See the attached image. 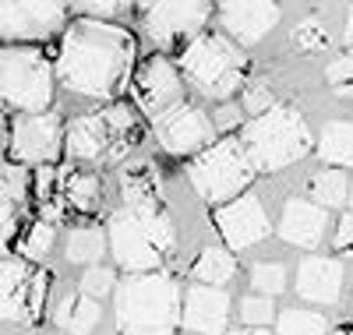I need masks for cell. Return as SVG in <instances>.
I'll list each match as a JSON object with an SVG mask.
<instances>
[{"mask_svg": "<svg viewBox=\"0 0 353 335\" xmlns=\"http://www.w3.org/2000/svg\"><path fill=\"white\" fill-rule=\"evenodd\" d=\"M251 286L258 290V296H279L283 290H286V268L283 265H269V261H261V265H254L251 268Z\"/></svg>", "mask_w": 353, "mask_h": 335, "instance_id": "cell-30", "label": "cell"}, {"mask_svg": "<svg viewBox=\"0 0 353 335\" xmlns=\"http://www.w3.org/2000/svg\"><path fill=\"white\" fill-rule=\"evenodd\" d=\"M321 163H332L336 170H353V124L350 120H332L318 138Z\"/></svg>", "mask_w": 353, "mask_h": 335, "instance_id": "cell-23", "label": "cell"}, {"mask_svg": "<svg viewBox=\"0 0 353 335\" xmlns=\"http://www.w3.org/2000/svg\"><path fill=\"white\" fill-rule=\"evenodd\" d=\"M134 36L113 21H74L57 50V78L68 92L88 99H110L117 96L131 78L134 64Z\"/></svg>", "mask_w": 353, "mask_h": 335, "instance_id": "cell-1", "label": "cell"}, {"mask_svg": "<svg viewBox=\"0 0 353 335\" xmlns=\"http://www.w3.org/2000/svg\"><path fill=\"white\" fill-rule=\"evenodd\" d=\"M64 124L53 110L46 113H21L11 124V159L14 163H39L50 166L61 156L64 145Z\"/></svg>", "mask_w": 353, "mask_h": 335, "instance_id": "cell-8", "label": "cell"}, {"mask_svg": "<svg viewBox=\"0 0 353 335\" xmlns=\"http://www.w3.org/2000/svg\"><path fill=\"white\" fill-rule=\"evenodd\" d=\"M53 236H57V230H53V223H36L32 230L25 233V240H21V254L25 258H46V251L53 247Z\"/></svg>", "mask_w": 353, "mask_h": 335, "instance_id": "cell-32", "label": "cell"}, {"mask_svg": "<svg viewBox=\"0 0 353 335\" xmlns=\"http://www.w3.org/2000/svg\"><path fill=\"white\" fill-rule=\"evenodd\" d=\"M276 335H329V321H325V314H318V311L293 307V311L279 314Z\"/></svg>", "mask_w": 353, "mask_h": 335, "instance_id": "cell-27", "label": "cell"}, {"mask_svg": "<svg viewBox=\"0 0 353 335\" xmlns=\"http://www.w3.org/2000/svg\"><path fill=\"white\" fill-rule=\"evenodd\" d=\"M346 46L353 50V8H350V18H346Z\"/></svg>", "mask_w": 353, "mask_h": 335, "instance_id": "cell-41", "label": "cell"}, {"mask_svg": "<svg viewBox=\"0 0 353 335\" xmlns=\"http://www.w3.org/2000/svg\"><path fill=\"white\" fill-rule=\"evenodd\" d=\"M254 173L258 170L248 156V148L241 145V138H223V141L209 145L205 152H198L194 163L188 166L194 191L212 205L237 201L241 191L254 180Z\"/></svg>", "mask_w": 353, "mask_h": 335, "instance_id": "cell-7", "label": "cell"}, {"mask_svg": "<svg viewBox=\"0 0 353 335\" xmlns=\"http://www.w3.org/2000/svg\"><path fill=\"white\" fill-rule=\"evenodd\" d=\"M53 321L61 325L68 335H85V332H92L103 321V307H99V300L85 296V293H68L61 303H57Z\"/></svg>", "mask_w": 353, "mask_h": 335, "instance_id": "cell-22", "label": "cell"}, {"mask_svg": "<svg viewBox=\"0 0 353 335\" xmlns=\"http://www.w3.org/2000/svg\"><path fill=\"white\" fill-rule=\"evenodd\" d=\"M121 194H124V208L128 212H159V187H156V176L149 170L145 159H131L124 170H121Z\"/></svg>", "mask_w": 353, "mask_h": 335, "instance_id": "cell-20", "label": "cell"}, {"mask_svg": "<svg viewBox=\"0 0 353 335\" xmlns=\"http://www.w3.org/2000/svg\"><path fill=\"white\" fill-rule=\"evenodd\" d=\"M336 335H353V328H339V332H336Z\"/></svg>", "mask_w": 353, "mask_h": 335, "instance_id": "cell-43", "label": "cell"}, {"mask_svg": "<svg viewBox=\"0 0 353 335\" xmlns=\"http://www.w3.org/2000/svg\"><path fill=\"white\" fill-rule=\"evenodd\" d=\"M134 99L156 124L184 106V81L166 57H149L134 74Z\"/></svg>", "mask_w": 353, "mask_h": 335, "instance_id": "cell-9", "label": "cell"}, {"mask_svg": "<svg viewBox=\"0 0 353 335\" xmlns=\"http://www.w3.org/2000/svg\"><path fill=\"white\" fill-rule=\"evenodd\" d=\"M297 293L307 303H339L343 296V265L336 258H304L297 268Z\"/></svg>", "mask_w": 353, "mask_h": 335, "instance_id": "cell-17", "label": "cell"}, {"mask_svg": "<svg viewBox=\"0 0 353 335\" xmlns=\"http://www.w3.org/2000/svg\"><path fill=\"white\" fill-rule=\"evenodd\" d=\"M181 321L191 335H223L230 325V296L212 286H191L184 293Z\"/></svg>", "mask_w": 353, "mask_h": 335, "instance_id": "cell-16", "label": "cell"}, {"mask_svg": "<svg viewBox=\"0 0 353 335\" xmlns=\"http://www.w3.org/2000/svg\"><path fill=\"white\" fill-rule=\"evenodd\" d=\"M311 194H314V205H321V208H339L350 201V180L336 166L318 170L311 176Z\"/></svg>", "mask_w": 353, "mask_h": 335, "instance_id": "cell-25", "label": "cell"}, {"mask_svg": "<svg viewBox=\"0 0 353 335\" xmlns=\"http://www.w3.org/2000/svg\"><path fill=\"white\" fill-rule=\"evenodd\" d=\"M233 335H269V332H261V328H248V332H233Z\"/></svg>", "mask_w": 353, "mask_h": 335, "instance_id": "cell-42", "label": "cell"}, {"mask_svg": "<svg viewBox=\"0 0 353 335\" xmlns=\"http://www.w3.org/2000/svg\"><path fill=\"white\" fill-rule=\"evenodd\" d=\"M212 131H216L212 120L205 116L198 106H188V103L156 124V138H159V145L170 152V156H191V152H198V148L205 152L209 145H216Z\"/></svg>", "mask_w": 353, "mask_h": 335, "instance_id": "cell-13", "label": "cell"}, {"mask_svg": "<svg viewBox=\"0 0 353 335\" xmlns=\"http://www.w3.org/2000/svg\"><path fill=\"white\" fill-rule=\"evenodd\" d=\"M46 286H50L46 272H39V276L32 279V300H28V321H36V318H39V311H43V300H46Z\"/></svg>", "mask_w": 353, "mask_h": 335, "instance_id": "cell-38", "label": "cell"}, {"mask_svg": "<svg viewBox=\"0 0 353 335\" xmlns=\"http://www.w3.org/2000/svg\"><path fill=\"white\" fill-rule=\"evenodd\" d=\"M212 124H216L219 131L237 128V124H241V106H223V110L216 113V120H212Z\"/></svg>", "mask_w": 353, "mask_h": 335, "instance_id": "cell-40", "label": "cell"}, {"mask_svg": "<svg viewBox=\"0 0 353 335\" xmlns=\"http://www.w3.org/2000/svg\"><path fill=\"white\" fill-rule=\"evenodd\" d=\"M110 290H113V272H110V268H103V265L88 268L85 276H81V293H85V296L99 300V296H106Z\"/></svg>", "mask_w": 353, "mask_h": 335, "instance_id": "cell-33", "label": "cell"}, {"mask_svg": "<svg viewBox=\"0 0 353 335\" xmlns=\"http://www.w3.org/2000/svg\"><path fill=\"white\" fill-rule=\"evenodd\" d=\"M53 99V64L36 46H0V106L46 113Z\"/></svg>", "mask_w": 353, "mask_h": 335, "instance_id": "cell-6", "label": "cell"}, {"mask_svg": "<svg viewBox=\"0 0 353 335\" xmlns=\"http://www.w3.org/2000/svg\"><path fill=\"white\" fill-rule=\"evenodd\" d=\"M216 226L223 233V240L230 243V247H254V243H261L265 236H269V216H265V208L254 194H241L237 201H230L216 212Z\"/></svg>", "mask_w": 353, "mask_h": 335, "instance_id": "cell-14", "label": "cell"}, {"mask_svg": "<svg viewBox=\"0 0 353 335\" xmlns=\"http://www.w3.org/2000/svg\"><path fill=\"white\" fill-rule=\"evenodd\" d=\"M241 145L248 148L254 170L276 173V170H286L290 163L307 156L311 152V131L304 124V116L293 106H272L269 113L254 116L244 128Z\"/></svg>", "mask_w": 353, "mask_h": 335, "instance_id": "cell-4", "label": "cell"}, {"mask_svg": "<svg viewBox=\"0 0 353 335\" xmlns=\"http://www.w3.org/2000/svg\"><path fill=\"white\" fill-rule=\"evenodd\" d=\"M103 251H106V236H103V230L81 226V230H71V233H68V247H64V254H68L71 265H92V268H96V261L103 258Z\"/></svg>", "mask_w": 353, "mask_h": 335, "instance_id": "cell-26", "label": "cell"}, {"mask_svg": "<svg viewBox=\"0 0 353 335\" xmlns=\"http://www.w3.org/2000/svg\"><path fill=\"white\" fill-rule=\"evenodd\" d=\"M219 21L237 46H251L276 28L279 8L269 4V0H230V4L219 8Z\"/></svg>", "mask_w": 353, "mask_h": 335, "instance_id": "cell-15", "label": "cell"}, {"mask_svg": "<svg viewBox=\"0 0 353 335\" xmlns=\"http://www.w3.org/2000/svg\"><path fill=\"white\" fill-rule=\"evenodd\" d=\"M290 43L297 53H318V50H329V28L321 25L318 18H304L293 25Z\"/></svg>", "mask_w": 353, "mask_h": 335, "instance_id": "cell-28", "label": "cell"}, {"mask_svg": "<svg viewBox=\"0 0 353 335\" xmlns=\"http://www.w3.org/2000/svg\"><path fill=\"white\" fill-rule=\"evenodd\" d=\"M325 78H329L332 88H339V92H350V88H353V57L332 60L329 71H325Z\"/></svg>", "mask_w": 353, "mask_h": 335, "instance_id": "cell-34", "label": "cell"}, {"mask_svg": "<svg viewBox=\"0 0 353 335\" xmlns=\"http://www.w3.org/2000/svg\"><path fill=\"white\" fill-rule=\"evenodd\" d=\"M336 251L353 258V212H346V216L339 219V230H336Z\"/></svg>", "mask_w": 353, "mask_h": 335, "instance_id": "cell-37", "label": "cell"}, {"mask_svg": "<svg viewBox=\"0 0 353 335\" xmlns=\"http://www.w3.org/2000/svg\"><path fill=\"white\" fill-rule=\"evenodd\" d=\"M64 4L53 0H0V36L21 43V39H46L64 25Z\"/></svg>", "mask_w": 353, "mask_h": 335, "instance_id": "cell-10", "label": "cell"}, {"mask_svg": "<svg viewBox=\"0 0 353 335\" xmlns=\"http://www.w3.org/2000/svg\"><path fill=\"white\" fill-rule=\"evenodd\" d=\"M276 318V303L269 296H244L241 300V321L248 328H265Z\"/></svg>", "mask_w": 353, "mask_h": 335, "instance_id": "cell-31", "label": "cell"}, {"mask_svg": "<svg viewBox=\"0 0 353 335\" xmlns=\"http://www.w3.org/2000/svg\"><path fill=\"white\" fill-rule=\"evenodd\" d=\"M57 191H61V198L78 212H96L99 201H103L99 176L88 173V170H78V166L57 170Z\"/></svg>", "mask_w": 353, "mask_h": 335, "instance_id": "cell-21", "label": "cell"}, {"mask_svg": "<svg viewBox=\"0 0 353 335\" xmlns=\"http://www.w3.org/2000/svg\"><path fill=\"white\" fill-rule=\"evenodd\" d=\"M233 276H237V261H233V254L223 251V247H205V251L198 254V261H194V279H198L201 286L219 290V286H226Z\"/></svg>", "mask_w": 353, "mask_h": 335, "instance_id": "cell-24", "label": "cell"}, {"mask_svg": "<svg viewBox=\"0 0 353 335\" xmlns=\"http://www.w3.org/2000/svg\"><path fill=\"white\" fill-rule=\"evenodd\" d=\"M248 57L244 50L216 32H201L194 43L181 50V71L191 78L194 88H201L212 99H230L244 85Z\"/></svg>", "mask_w": 353, "mask_h": 335, "instance_id": "cell-5", "label": "cell"}, {"mask_svg": "<svg viewBox=\"0 0 353 335\" xmlns=\"http://www.w3.org/2000/svg\"><path fill=\"white\" fill-rule=\"evenodd\" d=\"M325 208L304 201V198H293L283 208V219H279V236L290 243V247H318L321 236H325Z\"/></svg>", "mask_w": 353, "mask_h": 335, "instance_id": "cell-18", "label": "cell"}, {"mask_svg": "<svg viewBox=\"0 0 353 335\" xmlns=\"http://www.w3.org/2000/svg\"><path fill=\"white\" fill-rule=\"evenodd\" d=\"M212 8L201 0H184V4H152L145 8V28L159 46H188L198 39L201 25L209 21Z\"/></svg>", "mask_w": 353, "mask_h": 335, "instance_id": "cell-11", "label": "cell"}, {"mask_svg": "<svg viewBox=\"0 0 353 335\" xmlns=\"http://www.w3.org/2000/svg\"><path fill=\"white\" fill-rule=\"evenodd\" d=\"M74 11L88 14L92 21H99V18H113L117 11H124V8H121V4H74Z\"/></svg>", "mask_w": 353, "mask_h": 335, "instance_id": "cell-39", "label": "cell"}, {"mask_svg": "<svg viewBox=\"0 0 353 335\" xmlns=\"http://www.w3.org/2000/svg\"><path fill=\"white\" fill-rule=\"evenodd\" d=\"M18 233V216H14V205L0 201V254L11 247V240Z\"/></svg>", "mask_w": 353, "mask_h": 335, "instance_id": "cell-35", "label": "cell"}, {"mask_svg": "<svg viewBox=\"0 0 353 335\" xmlns=\"http://www.w3.org/2000/svg\"><path fill=\"white\" fill-rule=\"evenodd\" d=\"M32 279L36 276L21 261H0V321H21V318H28Z\"/></svg>", "mask_w": 353, "mask_h": 335, "instance_id": "cell-19", "label": "cell"}, {"mask_svg": "<svg viewBox=\"0 0 353 335\" xmlns=\"http://www.w3.org/2000/svg\"><path fill=\"white\" fill-rule=\"evenodd\" d=\"M181 314V283L166 272L131 276L117 290V328L124 335H170Z\"/></svg>", "mask_w": 353, "mask_h": 335, "instance_id": "cell-2", "label": "cell"}, {"mask_svg": "<svg viewBox=\"0 0 353 335\" xmlns=\"http://www.w3.org/2000/svg\"><path fill=\"white\" fill-rule=\"evenodd\" d=\"M176 240V230H173V219L166 212H117L110 219V251H113V261L128 268L131 276H149V272H159L163 265V254L173 247Z\"/></svg>", "mask_w": 353, "mask_h": 335, "instance_id": "cell-3", "label": "cell"}, {"mask_svg": "<svg viewBox=\"0 0 353 335\" xmlns=\"http://www.w3.org/2000/svg\"><path fill=\"white\" fill-rule=\"evenodd\" d=\"M350 205H353V184H350Z\"/></svg>", "mask_w": 353, "mask_h": 335, "instance_id": "cell-44", "label": "cell"}, {"mask_svg": "<svg viewBox=\"0 0 353 335\" xmlns=\"http://www.w3.org/2000/svg\"><path fill=\"white\" fill-rule=\"evenodd\" d=\"M64 145L74 163H103V159H124L131 141L117 134L103 113H88L71 124Z\"/></svg>", "mask_w": 353, "mask_h": 335, "instance_id": "cell-12", "label": "cell"}, {"mask_svg": "<svg viewBox=\"0 0 353 335\" xmlns=\"http://www.w3.org/2000/svg\"><path fill=\"white\" fill-rule=\"evenodd\" d=\"M28 194V173L21 163H0V201L18 205Z\"/></svg>", "mask_w": 353, "mask_h": 335, "instance_id": "cell-29", "label": "cell"}, {"mask_svg": "<svg viewBox=\"0 0 353 335\" xmlns=\"http://www.w3.org/2000/svg\"><path fill=\"white\" fill-rule=\"evenodd\" d=\"M244 106L251 110V113H269L276 103H272V92H269V85H251L248 88V96H244Z\"/></svg>", "mask_w": 353, "mask_h": 335, "instance_id": "cell-36", "label": "cell"}]
</instances>
